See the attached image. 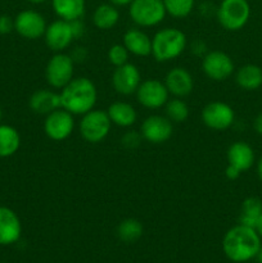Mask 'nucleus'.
Returning <instances> with one entry per match:
<instances>
[{"label":"nucleus","mask_w":262,"mask_h":263,"mask_svg":"<svg viewBox=\"0 0 262 263\" xmlns=\"http://www.w3.org/2000/svg\"><path fill=\"white\" fill-rule=\"evenodd\" d=\"M164 107H166V117L172 123L185 122L189 117V107L181 98L169 99Z\"/></svg>","instance_id":"nucleus-28"},{"label":"nucleus","mask_w":262,"mask_h":263,"mask_svg":"<svg viewBox=\"0 0 262 263\" xmlns=\"http://www.w3.org/2000/svg\"><path fill=\"white\" fill-rule=\"evenodd\" d=\"M74 128V118L72 113L63 108L53 110L45 116L44 133L49 139L54 141H63L71 136Z\"/></svg>","instance_id":"nucleus-8"},{"label":"nucleus","mask_w":262,"mask_h":263,"mask_svg":"<svg viewBox=\"0 0 262 263\" xmlns=\"http://www.w3.org/2000/svg\"><path fill=\"white\" fill-rule=\"evenodd\" d=\"M253 127H254V131H256L257 134L262 135V113H259V115L254 118Z\"/></svg>","instance_id":"nucleus-37"},{"label":"nucleus","mask_w":262,"mask_h":263,"mask_svg":"<svg viewBox=\"0 0 262 263\" xmlns=\"http://www.w3.org/2000/svg\"><path fill=\"white\" fill-rule=\"evenodd\" d=\"M143 225L136 218H126L117 226V236L123 243H135L143 235Z\"/></svg>","instance_id":"nucleus-27"},{"label":"nucleus","mask_w":262,"mask_h":263,"mask_svg":"<svg viewBox=\"0 0 262 263\" xmlns=\"http://www.w3.org/2000/svg\"><path fill=\"white\" fill-rule=\"evenodd\" d=\"M257 172H258L259 180H261V181H262V157H261V158H259L258 164H257Z\"/></svg>","instance_id":"nucleus-40"},{"label":"nucleus","mask_w":262,"mask_h":263,"mask_svg":"<svg viewBox=\"0 0 262 263\" xmlns=\"http://www.w3.org/2000/svg\"><path fill=\"white\" fill-rule=\"evenodd\" d=\"M202 69L208 79L223 81L233 74L234 62L229 54L221 50H212L203 57Z\"/></svg>","instance_id":"nucleus-12"},{"label":"nucleus","mask_w":262,"mask_h":263,"mask_svg":"<svg viewBox=\"0 0 262 263\" xmlns=\"http://www.w3.org/2000/svg\"><path fill=\"white\" fill-rule=\"evenodd\" d=\"M59 97L63 109L73 116H82L94 109L98 90L94 82L87 77H76L59 91Z\"/></svg>","instance_id":"nucleus-2"},{"label":"nucleus","mask_w":262,"mask_h":263,"mask_svg":"<svg viewBox=\"0 0 262 263\" xmlns=\"http://www.w3.org/2000/svg\"><path fill=\"white\" fill-rule=\"evenodd\" d=\"M143 140V136L138 131H127L126 134H123V136L121 138V143L125 146L126 149H136L141 144Z\"/></svg>","instance_id":"nucleus-31"},{"label":"nucleus","mask_w":262,"mask_h":263,"mask_svg":"<svg viewBox=\"0 0 262 263\" xmlns=\"http://www.w3.org/2000/svg\"><path fill=\"white\" fill-rule=\"evenodd\" d=\"M44 40H45L46 46L54 53L64 51L74 40L71 23L68 21L61 20V18L51 22L46 27L45 33H44Z\"/></svg>","instance_id":"nucleus-14"},{"label":"nucleus","mask_w":262,"mask_h":263,"mask_svg":"<svg viewBox=\"0 0 262 263\" xmlns=\"http://www.w3.org/2000/svg\"><path fill=\"white\" fill-rule=\"evenodd\" d=\"M136 99L148 109H158L166 105L169 102L170 92L167 90L164 82L159 81L157 79H149L145 81H141L136 90Z\"/></svg>","instance_id":"nucleus-9"},{"label":"nucleus","mask_w":262,"mask_h":263,"mask_svg":"<svg viewBox=\"0 0 262 263\" xmlns=\"http://www.w3.org/2000/svg\"><path fill=\"white\" fill-rule=\"evenodd\" d=\"M107 57L110 64H113L115 67H120L128 63L130 53H128V50L123 44H115V45L108 49Z\"/></svg>","instance_id":"nucleus-30"},{"label":"nucleus","mask_w":262,"mask_h":263,"mask_svg":"<svg viewBox=\"0 0 262 263\" xmlns=\"http://www.w3.org/2000/svg\"><path fill=\"white\" fill-rule=\"evenodd\" d=\"M200 116H202V122L208 128L215 131L228 130L235 120L233 108L220 100H215L204 105Z\"/></svg>","instance_id":"nucleus-10"},{"label":"nucleus","mask_w":262,"mask_h":263,"mask_svg":"<svg viewBox=\"0 0 262 263\" xmlns=\"http://www.w3.org/2000/svg\"><path fill=\"white\" fill-rule=\"evenodd\" d=\"M228 162L239 171L243 172L251 168L254 163V152L249 144L236 141L228 149Z\"/></svg>","instance_id":"nucleus-20"},{"label":"nucleus","mask_w":262,"mask_h":263,"mask_svg":"<svg viewBox=\"0 0 262 263\" xmlns=\"http://www.w3.org/2000/svg\"><path fill=\"white\" fill-rule=\"evenodd\" d=\"M123 45L133 55L148 57L152 54V39L139 28L126 31L123 35Z\"/></svg>","instance_id":"nucleus-19"},{"label":"nucleus","mask_w":262,"mask_h":263,"mask_svg":"<svg viewBox=\"0 0 262 263\" xmlns=\"http://www.w3.org/2000/svg\"><path fill=\"white\" fill-rule=\"evenodd\" d=\"M109 120L113 125L120 127H130L136 122L138 113L135 108L126 102H115L107 109Z\"/></svg>","instance_id":"nucleus-21"},{"label":"nucleus","mask_w":262,"mask_h":263,"mask_svg":"<svg viewBox=\"0 0 262 263\" xmlns=\"http://www.w3.org/2000/svg\"><path fill=\"white\" fill-rule=\"evenodd\" d=\"M251 7L247 0H221L216 9V17L221 27L228 31H239L247 25Z\"/></svg>","instance_id":"nucleus-4"},{"label":"nucleus","mask_w":262,"mask_h":263,"mask_svg":"<svg viewBox=\"0 0 262 263\" xmlns=\"http://www.w3.org/2000/svg\"><path fill=\"white\" fill-rule=\"evenodd\" d=\"M3 118V110H2V107H0V121H2Z\"/></svg>","instance_id":"nucleus-43"},{"label":"nucleus","mask_w":262,"mask_h":263,"mask_svg":"<svg viewBox=\"0 0 262 263\" xmlns=\"http://www.w3.org/2000/svg\"><path fill=\"white\" fill-rule=\"evenodd\" d=\"M31 110L36 115L48 116L53 110L58 109L61 107V97L59 92H55L54 90L49 89H40L36 90L28 100Z\"/></svg>","instance_id":"nucleus-18"},{"label":"nucleus","mask_w":262,"mask_h":263,"mask_svg":"<svg viewBox=\"0 0 262 263\" xmlns=\"http://www.w3.org/2000/svg\"><path fill=\"white\" fill-rule=\"evenodd\" d=\"M74 62L66 53H55L45 67V80L53 89L62 90L73 79Z\"/></svg>","instance_id":"nucleus-7"},{"label":"nucleus","mask_w":262,"mask_h":263,"mask_svg":"<svg viewBox=\"0 0 262 263\" xmlns=\"http://www.w3.org/2000/svg\"><path fill=\"white\" fill-rule=\"evenodd\" d=\"M128 14L139 27H153L164 20L167 12L162 0H133Z\"/></svg>","instance_id":"nucleus-5"},{"label":"nucleus","mask_w":262,"mask_h":263,"mask_svg":"<svg viewBox=\"0 0 262 263\" xmlns=\"http://www.w3.org/2000/svg\"><path fill=\"white\" fill-rule=\"evenodd\" d=\"M236 84L244 90H257L262 85V69L256 64H246L236 72Z\"/></svg>","instance_id":"nucleus-25"},{"label":"nucleus","mask_w":262,"mask_h":263,"mask_svg":"<svg viewBox=\"0 0 262 263\" xmlns=\"http://www.w3.org/2000/svg\"><path fill=\"white\" fill-rule=\"evenodd\" d=\"M112 122L107 110L91 109L82 115L80 121V134L90 144H98L104 140L110 131Z\"/></svg>","instance_id":"nucleus-6"},{"label":"nucleus","mask_w":262,"mask_h":263,"mask_svg":"<svg viewBox=\"0 0 262 263\" xmlns=\"http://www.w3.org/2000/svg\"><path fill=\"white\" fill-rule=\"evenodd\" d=\"M256 258H257V261H258V263H262V246H261V248H259L258 253H257Z\"/></svg>","instance_id":"nucleus-41"},{"label":"nucleus","mask_w":262,"mask_h":263,"mask_svg":"<svg viewBox=\"0 0 262 263\" xmlns=\"http://www.w3.org/2000/svg\"><path fill=\"white\" fill-rule=\"evenodd\" d=\"M254 230L258 233L259 236H262V215L259 216V218H258V221H257V225H256V228H254Z\"/></svg>","instance_id":"nucleus-39"},{"label":"nucleus","mask_w":262,"mask_h":263,"mask_svg":"<svg viewBox=\"0 0 262 263\" xmlns=\"http://www.w3.org/2000/svg\"><path fill=\"white\" fill-rule=\"evenodd\" d=\"M133 0H109L110 4L116 5V7H127L131 4Z\"/></svg>","instance_id":"nucleus-38"},{"label":"nucleus","mask_w":262,"mask_h":263,"mask_svg":"<svg viewBox=\"0 0 262 263\" xmlns=\"http://www.w3.org/2000/svg\"><path fill=\"white\" fill-rule=\"evenodd\" d=\"M22 223L17 213L10 208L0 205V246H10L20 240Z\"/></svg>","instance_id":"nucleus-17"},{"label":"nucleus","mask_w":262,"mask_h":263,"mask_svg":"<svg viewBox=\"0 0 262 263\" xmlns=\"http://www.w3.org/2000/svg\"><path fill=\"white\" fill-rule=\"evenodd\" d=\"M186 44V35L181 30L174 27L162 28L152 39V55L159 63L170 62L184 53Z\"/></svg>","instance_id":"nucleus-3"},{"label":"nucleus","mask_w":262,"mask_h":263,"mask_svg":"<svg viewBox=\"0 0 262 263\" xmlns=\"http://www.w3.org/2000/svg\"><path fill=\"white\" fill-rule=\"evenodd\" d=\"M27 2L32 3V4H43V3L48 2V0H27Z\"/></svg>","instance_id":"nucleus-42"},{"label":"nucleus","mask_w":262,"mask_h":263,"mask_svg":"<svg viewBox=\"0 0 262 263\" xmlns=\"http://www.w3.org/2000/svg\"><path fill=\"white\" fill-rule=\"evenodd\" d=\"M190 48H192L190 49L192 54H194V55L197 57H203L207 54V45H205V43H203L202 40L193 41Z\"/></svg>","instance_id":"nucleus-35"},{"label":"nucleus","mask_w":262,"mask_h":263,"mask_svg":"<svg viewBox=\"0 0 262 263\" xmlns=\"http://www.w3.org/2000/svg\"><path fill=\"white\" fill-rule=\"evenodd\" d=\"M164 85L170 95H174L175 98H185L194 89V79L186 68L175 67L167 72Z\"/></svg>","instance_id":"nucleus-16"},{"label":"nucleus","mask_w":262,"mask_h":263,"mask_svg":"<svg viewBox=\"0 0 262 263\" xmlns=\"http://www.w3.org/2000/svg\"><path fill=\"white\" fill-rule=\"evenodd\" d=\"M14 30V20L7 14L0 15V35H7Z\"/></svg>","instance_id":"nucleus-32"},{"label":"nucleus","mask_w":262,"mask_h":263,"mask_svg":"<svg viewBox=\"0 0 262 263\" xmlns=\"http://www.w3.org/2000/svg\"><path fill=\"white\" fill-rule=\"evenodd\" d=\"M21 146V135L17 128L0 123V158H8L18 152Z\"/></svg>","instance_id":"nucleus-24"},{"label":"nucleus","mask_w":262,"mask_h":263,"mask_svg":"<svg viewBox=\"0 0 262 263\" xmlns=\"http://www.w3.org/2000/svg\"><path fill=\"white\" fill-rule=\"evenodd\" d=\"M241 172L239 171L238 168H235L234 166H230V164H228V167H226L225 170V176L228 177L229 180H236L239 176H240Z\"/></svg>","instance_id":"nucleus-36"},{"label":"nucleus","mask_w":262,"mask_h":263,"mask_svg":"<svg viewBox=\"0 0 262 263\" xmlns=\"http://www.w3.org/2000/svg\"><path fill=\"white\" fill-rule=\"evenodd\" d=\"M118 21H120V12L117 7L110 3L98 5L92 13V23L99 30H110L117 25Z\"/></svg>","instance_id":"nucleus-23"},{"label":"nucleus","mask_w":262,"mask_h":263,"mask_svg":"<svg viewBox=\"0 0 262 263\" xmlns=\"http://www.w3.org/2000/svg\"><path fill=\"white\" fill-rule=\"evenodd\" d=\"M141 136L152 144H163L172 136L174 125L164 116L153 115L144 120L141 125Z\"/></svg>","instance_id":"nucleus-13"},{"label":"nucleus","mask_w":262,"mask_h":263,"mask_svg":"<svg viewBox=\"0 0 262 263\" xmlns=\"http://www.w3.org/2000/svg\"><path fill=\"white\" fill-rule=\"evenodd\" d=\"M261 248V239L254 229L244 225H236L225 234L222 249L230 261L247 262L254 258Z\"/></svg>","instance_id":"nucleus-1"},{"label":"nucleus","mask_w":262,"mask_h":263,"mask_svg":"<svg viewBox=\"0 0 262 263\" xmlns=\"http://www.w3.org/2000/svg\"><path fill=\"white\" fill-rule=\"evenodd\" d=\"M87 54L89 53H87L86 48H84V46H76L69 55H71L72 61L74 63H82L87 58Z\"/></svg>","instance_id":"nucleus-34"},{"label":"nucleus","mask_w":262,"mask_h":263,"mask_svg":"<svg viewBox=\"0 0 262 263\" xmlns=\"http://www.w3.org/2000/svg\"><path fill=\"white\" fill-rule=\"evenodd\" d=\"M262 215V200L257 197H249L241 203L239 223L254 229L259 216Z\"/></svg>","instance_id":"nucleus-26"},{"label":"nucleus","mask_w":262,"mask_h":263,"mask_svg":"<svg viewBox=\"0 0 262 263\" xmlns=\"http://www.w3.org/2000/svg\"><path fill=\"white\" fill-rule=\"evenodd\" d=\"M46 21L41 13L32 9H26L18 13L14 18V31L27 40H36L45 33Z\"/></svg>","instance_id":"nucleus-11"},{"label":"nucleus","mask_w":262,"mask_h":263,"mask_svg":"<svg viewBox=\"0 0 262 263\" xmlns=\"http://www.w3.org/2000/svg\"><path fill=\"white\" fill-rule=\"evenodd\" d=\"M141 84V74L138 67L133 63L116 67L112 74L113 89L121 95H133Z\"/></svg>","instance_id":"nucleus-15"},{"label":"nucleus","mask_w":262,"mask_h":263,"mask_svg":"<svg viewBox=\"0 0 262 263\" xmlns=\"http://www.w3.org/2000/svg\"><path fill=\"white\" fill-rule=\"evenodd\" d=\"M71 23V28H72V33H73V37L74 40L76 39H81L82 36L85 35V31H86V27H85L84 22L82 20H74V21H69Z\"/></svg>","instance_id":"nucleus-33"},{"label":"nucleus","mask_w":262,"mask_h":263,"mask_svg":"<svg viewBox=\"0 0 262 263\" xmlns=\"http://www.w3.org/2000/svg\"><path fill=\"white\" fill-rule=\"evenodd\" d=\"M57 17L64 21H74L84 17L86 0H51Z\"/></svg>","instance_id":"nucleus-22"},{"label":"nucleus","mask_w":262,"mask_h":263,"mask_svg":"<svg viewBox=\"0 0 262 263\" xmlns=\"http://www.w3.org/2000/svg\"><path fill=\"white\" fill-rule=\"evenodd\" d=\"M166 8L167 14L181 20L186 18L193 12L195 0H162Z\"/></svg>","instance_id":"nucleus-29"}]
</instances>
